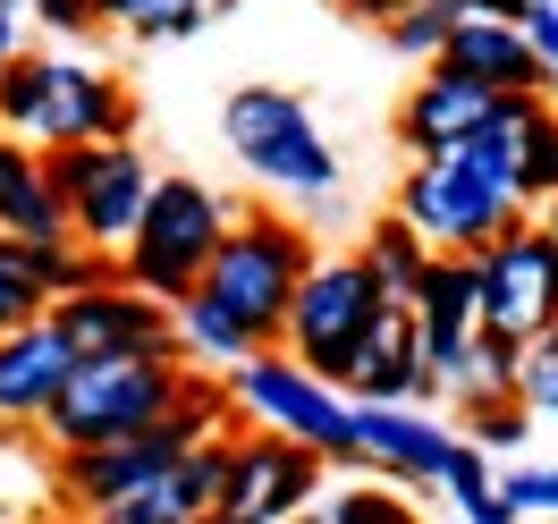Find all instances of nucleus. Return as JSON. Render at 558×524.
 Masks as SVG:
<instances>
[{"instance_id": "obj_29", "label": "nucleus", "mask_w": 558, "mask_h": 524, "mask_svg": "<svg viewBox=\"0 0 558 524\" xmlns=\"http://www.w3.org/2000/svg\"><path fill=\"white\" fill-rule=\"evenodd\" d=\"M35 314H51V305H43V288H35V271H26V263H17V245L0 237V339H9V330H17V321H35Z\"/></svg>"}, {"instance_id": "obj_6", "label": "nucleus", "mask_w": 558, "mask_h": 524, "mask_svg": "<svg viewBox=\"0 0 558 524\" xmlns=\"http://www.w3.org/2000/svg\"><path fill=\"white\" fill-rule=\"evenodd\" d=\"M220 381H229V406H245L263 431L305 440L322 465H355V406H348L330 381H314V373H305L288 348L245 355L238 373H220Z\"/></svg>"}, {"instance_id": "obj_11", "label": "nucleus", "mask_w": 558, "mask_h": 524, "mask_svg": "<svg viewBox=\"0 0 558 524\" xmlns=\"http://www.w3.org/2000/svg\"><path fill=\"white\" fill-rule=\"evenodd\" d=\"M128 136H136V94L94 60H69V51L51 60L43 51V102H35L26 144L60 153V144H128Z\"/></svg>"}, {"instance_id": "obj_31", "label": "nucleus", "mask_w": 558, "mask_h": 524, "mask_svg": "<svg viewBox=\"0 0 558 524\" xmlns=\"http://www.w3.org/2000/svg\"><path fill=\"white\" fill-rule=\"evenodd\" d=\"M26 9H35L51 35H69V42H85L94 26H102V9H94V0H26Z\"/></svg>"}, {"instance_id": "obj_39", "label": "nucleus", "mask_w": 558, "mask_h": 524, "mask_svg": "<svg viewBox=\"0 0 558 524\" xmlns=\"http://www.w3.org/2000/svg\"><path fill=\"white\" fill-rule=\"evenodd\" d=\"M550 76H558V60H550Z\"/></svg>"}, {"instance_id": "obj_40", "label": "nucleus", "mask_w": 558, "mask_h": 524, "mask_svg": "<svg viewBox=\"0 0 558 524\" xmlns=\"http://www.w3.org/2000/svg\"><path fill=\"white\" fill-rule=\"evenodd\" d=\"M457 524H465V516H457Z\"/></svg>"}, {"instance_id": "obj_5", "label": "nucleus", "mask_w": 558, "mask_h": 524, "mask_svg": "<svg viewBox=\"0 0 558 524\" xmlns=\"http://www.w3.org/2000/svg\"><path fill=\"white\" fill-rule=\"evenodd\" d=\"M381 305H389V296H381V280L364 271V254H314V263H305V280H296V296H288L279 348L296 355L314 381L339 389L355 339L373 330V314H381Z\"/></svg>"}, {"instance_id": "obj_18", "label": "nucleus", "mask_w": 558, "mask_h": 524, "mask_svg": "<svg viewBox=\"0 0 558 524\" xmlns=\"http://www.w3.org/2000/svg\"><path fill=\"white\" fill-rule=\"evenodd\" d=\"M490 85H474V76H449V69H423L415 94L398 102V144L415 153V161H432V153H449L457 136H474L490 119Z\"/></svg>"}, {"instance_id": "obj_19", "label": "nucleus", "mask_w": 558, "mask_h": 524, "mask_svg": "<svg viewBox=\"0 0 558 524\" xmlns=\"http://www.w3.org/2000/svg\"><path fill=\"white\" fill-rule=\"evenodd\" d=\"M0 237H9V245L69 237V211H60V195H51L43 153L26 136H9V127H0Z\"/></svg>"}, {"instance_id": "obj_30", "label": "nucleus", "mask_w": 558, "mask_h": 524, "mask_svg": "<svg viewBox=\"0 0 558 524\" xmlns=\"http://www.w3.org/2000/svg\"><path fill=\"white\" fill-rule=\"evenodd\" d=\"M517 398L533 406V415H558V355H550V348H524V364H517Z\"/></svg>"}, {"instance_id": "obj_25", "label": "nucleus", "mask_w": 558, "mask_h": 524, "mask_svg": "<svg viewBox=\"0 0 558 524\" xmlns=\"http://www.w3.org/2000/svg\"><path fill=\"white\" fill-rule=\"evenodd\" d=\"M465 17V0H415V9H398L381 35L389 51H407V60H440V42H449V26Z\"/></svg>"}, {"instance_id": "obj_16", "label": "nucleus", "mask_w": 558, "mask_h": 524, "mask_svg": "<svg viewBox=\"0 0 558 524\" xmlns=\"http://www.w3.org/2000/svg\"><path fill=\"white\" fill-rule=\"evenodd\" d=\"M457 456L449 423L415 415V406H355V465H381L389 483H440Z\"/></svg>"}, {"instance_id": "obj_27", "label": "nucleus", "mask_w": 558, "mask_h": 524, "mask_svg": "<svg viewBox=\"0 0 558 524\" xmlns=\"http://www.w3.org/2000/svg\"><path fill=\"white\" fill-rule=\"evenodd\" d=\"M524 431H533V406L524 398H465V440L474 449H524Z\"/></svg>"}, {"instance_id": "obj_13", "label": "nucleus", "mask_w": 558, "mask_h": 524, "mask_svg": "<svg viewBox=\"0 0 558 524\" xmlns=\"http://www.w3.org/2000/svg\"><path fill=\"white\" fill-rule=\"evenodd\" d=\"M339 398L348 406H407V398H440V381L423 373V348H415V314L389 296L373 330L355 339L348 373H339Z\"/></svg>"}, {"instance_id": "obj_23", "label": "nucleus", "mask_w": 558, "mask_h": 524, "mask_svg": "<svg viewBox=\"0 0 558 524\" xmlns=\"http://www.w3.org/2000/svg\"><path fill=\"white\" fill-rule=\"evenodd\" d=\"M314 524H423L415 499L398 483H339V490H314Z\"/></svg>"}, {"instance_id": "obj_20", "label": "nucleus", "mask_w": 558, "mask_h": 524, "mask_svg": "<svg viewBox=\"0 0 558 524\" xmlns=\"http://www.w3.org/2000/svg\"><path fill=\"white\" fill-rule=\"evenodd\" d=\"M245 355H263L245 339V321H229L211 296H186V305H178V364H195V373H238Z\"/></svg>"}, {"instance_id": "obj_8", "label": "nucleus", "mask_w": 558, "mask_h": 524, "mask_svg": "<svg viewBox=\"0 0 558 524\" xmlns=\"http://www.w3.org/2000/svg\"><path fill=\"white\" fill-rule=\"evenodd\" d=\"M43 170H51V195L69 211V237L76 245H119L136 237V211L153 195V170H144L136 144H60V153H43Z\"/></svg>"}, {"instance_id": "obj_38", "label": "nucleus", "mask_w": 558, "mask_h": 524, "mask_svg": "<svg viewBox=\"0 0 558 524\" xmlns=\"http://www.w3.org/2000/svg\"><path fill=\"white\" fill-rule=\"evenodd\" d=\"M499 524H524V516H499Z\"/></svg>"}, {"instance_id": "obj_2", "label": "nucleus", "mask_w": 558, "mask_h": 524, "mask_svg": "<svg viewBox=\"0 0 558 524\" xmlns=\"http://www.w3.org/2000/svg\"><path fill=\"white\" fill-rule=\"evenodd\" d=\"M305 263H314V237H305L296 220L245 211V220H229V237L211 245L195 296H211L229 321H245L254 348H279V321H288V296L305 280Z\"/></svg>"}, {"instance_id": "obj_28", "label": "nucleus", "mask_w": 558, "mask_h": 524, "mask_svg": "<svg viewBox=\"0 0 558 524\" xmlns=\"http://www.w3.org/2000/svg\"><path fill=\"white\" fill-rule=\"evenodd\" d=\"M499 516L550 524L558 516V465H517V474H499Z\"/></svg>"}, {"instance_id": "obj_10", "label": "nucleus", "mask_w": 558, "mask_h": 524, "mask_svg": "<svg viewBox=\"0 0 558 524\" xmlns=\"http://www.w3.org/2000/svg\"><path fill=\"white\" fill-rule=\"evenodd\" d=\"M322 465L305 440H288V431H238L229 449H220V516L238 524H296L305 508H314L322 490Z\"/></svg>"}, {"instance_id": "obj_33", "label": "nucleus", "mask_w": 558, "mask_h": 524, "mask_svg": "<svg viewBox=\"0 0 558 524\" xmlns=\"http://www.w3.org/2000/svg\"><path fill=\"white\" fill-rule=\"evenodd\" d=\"M339 9H348V17H373V26H389V17H398V9H415V0H339Z\"/></svg>"}, {"instance_id": "obj_4", "label": "nucleus", "mask_w": 558, "mask_h": 524, "mask_svg": "<svg viewBox=\"0 0 558 524\" xmlns=\"http://www.w3.org/2000/svg\"><path fill=\"white\" fill-rule=\"evenodd\" d=\"M220 136H229V153L245 161V178H263V186H279V195L322 204V195L339 186V153L322 144L305 94L245 85V94H229V110H220Z\"/></svg>"}, {"instance_id": "obj_37", "label": "nucleus", "mask_w": 558, "mask_h": 524, "mask_svg": "<svg viewBox=\"0 0 558 524\" xmlns=\"http://www.w3.org/2000/svg\"><path fill=\"white\" fill-rule=\"evenodd\" d=\"M195 524H238V516H220V508H211V516H195Z\"/></svg>"}, {"instance_id": "obj_14", "label": "nucleus", "mask_w": 558, "mask_h": 524, "mask_svg": "<svg viewBox=\"0 0 558 524\" xmlns=\"http://www.w3.org/2000/svg\"><path fill=\"white\" fill-rule=\"evenodd\" d=\"M220 449L229 440H195V449H178L161 474H144L136 490H119L102 508H85V524H195L220 508Z\"/></svg>"}, {"instance_id": "obj_7", "label": "nucleus", "mask_w": 558, "mask_h": 524, "mask_svg": "<svg viewBox=\"0 0 558 524\" xmlns=\"http://www.w3.org/2000/svg\"><path fill=\"white\" fill-rule=\"evenodd\" d=\"M398 220H407L432 254H483L499 229H517V220H524V204H517V186L483 178L474 161L432 153V161H415L407 186H398Z\"/></svg>"}, {"instance_id": "obj_12", "label": "nucleus", "mask_w": 558, "mask_h": 524, "mask_svg": "<svg viewBox=\"0 0 558 524\" xmlns=\"http://www.w3.org/2000/svg\"><path fill=\"white\" fill-rule=\"evenodd\" d=\"M51 321H60V339L76 355H178V305H161V296H144L128 280L60 296Z\"/></svg>"}, {"instance_id": "obj_32", "label": "nucleus", "mask_w": 558, "mask_h": 524, "mask_svg": "<svg viewBox=\"0 0 558 524\" xmlns=\"http://www.w3.org/2000/svg\"><path fill=\"white\" fill-rule=\"evenodd\" d=\"M533 0H465V17H499V26H524Z\"/></svg>"}, {"instance_id": "obj_34", "label": "nucleus", "mask_w": 558, "mask_h": 524, "mask_svg": "<svg viewBox=\"0 0 558 524\" xmlns=\"http://www.w3.org/2000/svg\"><path fill=\"white\" fill-rule=\"evenodd\" d=\"M17 51V0H0V60Z\"/></svg>"}, {"instance_id": "obj_21", "label": "nucleus", "mask_w": 558, "mask_h": 524, "mask_svg": "<svg viewBox=\"0 0 558 524\" xmlns=\"http://www.w3.org/2000/svg\"><path fill=\"white\" fill-rule=\"evenodd\" d=\"M17 263L35 271L43 305H60V296H85V288L119 280V254H102V245H76V237H51V245H17Z\"/></svg>"}, {"instance_id": "obj_1", "label": "nucleus", "mask_w": 558, "mask_h": 524, "mask_svg": "<svg viewBox=\"0 0 558 524\" xmlns=\"http://www.w3.org/2000/svg\"><path fill=\"white\" fill-rule=\"evenodd\" d=\"M178 381L186 364L178 355H76L60 398L43 406V431L51 449H102V440H136L178 406Z\"/></svg>"}, {"instance_id": "obj_17", "label": "nucleus", "mask_w": 558, "mask_h": 524, "mask_svg": "<svg viewBox=\"0 0 558 524\" xmlns=\"http://www.w3.org/2000/svg\"><path fill=\"white\" fill-rule=\"evenodd\" d=\"M69 364H76V348L60 339L51 314L17 321V330L0 339V423H43V406L69 381Z\"/></svg>"}, {"instance_id": "obj_36", "label": "nucleus", "mask_w": 558, "mask_h": 524, "mask_svg": "<svg viewBox=\"0 0 558 524\" xmlns=\"http://www.w3.org/2000/svg\"><path fill=\"white\" fill-rule=\"evenodd\" d=\"M533 348H550V355H558V321H550V330H542V339H533Z\"/></svg>"}, {"instance_id": "obj_26", "label": "nucleus", "mask_w": 558, "mask_h": 524, "mask_svg": "<svg viewBox=\"0 0 558 524\" xmlns=\"http://www.w3.org/2000/svg\"><path fill=\"white\" fill-rule=\"evenodd\" d=\"M440 490L457 499V516H465V524H499V483H490V456L474 449V440H457L449 474H440Z\"/></svg>"}, {"instance_id": "obj_22", "label": "nucleus", "mask_w": 558, "mask_h": 524, "mask_svg": "<svg viewBox=\"0 0 558 524\" xmlns=\"http://www.w3.org/2000/svg\"><path fill=\"white\" fill-rule=\"evenodd\" d=\"M364 271L381 280V296H398V305H407V296L423 288V271H432V245H423L398 211H381V220L364 229Z\"/></svg>"}, {"instance_id": "obj_24", "label": "nucleus", "mask_w": 558, "mask_h": 524, "mask_svg": "<svg viewBox=\"0 0 558 524\" xmlns=\"http://www.w3.org/2000/svg\"><path fill=\"white\" fill-rule=\"evenodd\" d=\"M517 364H524L517 339H490V330H474L465 364L449 373V398H457V406H465V398H517Z\"/></svg>"}, {"instance_id": "obj_3", "label": "nucleus", "mask_w": 558, "mask_h": 524, "mask_svg": "<svg viewBox=\"0 0 558 524\" xmlns=\"http://www.w3.org/2000/svg\"><path fill=\"white\" fill-rule=\"evenodd\" d=\"M220 237H229V204L204 178H153V195L136 211V237L119 245V280L161 296V305H186Z\"/></svg>"}, {"instance_id": "obj_35", "label": "nucleus", "mask_w": 558, "mask_h": 524, "mask_svg": "<svg viewBox=\"0 0 558 524\" xmlns=\"http://www.w3.org/2000/svg\"><path fill=\"white\" fill-rule=\"evenodd\" d=\"M542 211H550V220H542V229H550V245H558V195H542Z\"/></svg>"}, {"instance_id": "obj_15", "label": "nucleus", "mask_w": 558, "mask_h": 524, "mask_svg": "<svg viewBox=\"0 0 558 524\" xmlns=\"http://www.w3.org/2000/svg\"><path fill=\"white\" fill-rule=\"evenodd\" d=\"M432 69L474 76V85H490V94H558L550 60L524 42V26H499V17H457Z\"/></svg>"}, {"instance_id": "obj_9", "label": "nucleus", "mask_w": 558, "mask_h": 524, "mask_svg": "<svg viewBox=\"0 0 558 524\" xmlns=\"http://www.w3.org/2000/svg\"><path fill=\"white\" fill-rule=\"evenodd\" d=\"M474 314H483L490 339H517V348H533V339L550 330L558 321V245H550V229L517 220V229H499V237L474 254Z\"/></svg>"}]
</instances>
